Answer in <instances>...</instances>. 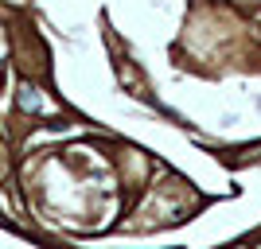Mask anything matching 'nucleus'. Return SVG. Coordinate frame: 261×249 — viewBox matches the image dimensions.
I'll return each mask as SVG.
<instances>
[{"mask_svg": "<svg viewBox=\"0 0 261 249\" xmlns=\"http://www.w3.org/2000/svg\"><path fill=\"white\" fill-rule=\"evenodd\" d=\"M16 101H20V109H23V113H39V109H43V101H39V90H35V86H28V82L20 86V98H16Z\"/></svg>", "mask_w": 261, "mask_h": 249, "instance_id": "1", "label": "nucleus"}]
</instances>
